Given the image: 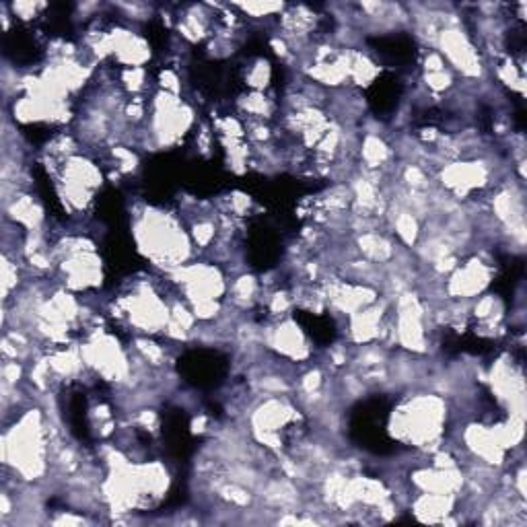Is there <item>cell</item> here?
<instances>
[{
    "label": "cell",
    "instance_id": "obj_1",
    "mask_svg": "<svg viewBox=\"0 0 527 527\" xmlns=\"http://www.w3.org/2000/svg\"><path fill=\"white\" fill-rule=\"evenodd\" d=\"M132 235L138 252L161 272H173L196 256L184 219L163 208L140 204L132 210Z\"/></svg>",
    "mask_w": 527,
    "mask_h": 527
},
{
    "label": "cell",
    "instance_id": "obj_2",
    "mask_svg": "<svg viewBox=\"0 0 527 527\" xmlns=\"http://www.w3.org/2000/svg\"><path fill=\"white\" fill-rule=\"evenodd\" d=\"M447 400L429 390H412V394L402 396L390 416V435L418 453L437 451L445 445V427L451 412Z\"/></svg>",
    "mask_w": 527,
    "mask_h": 527
},
{
    "label": "cell",
    "instance_id": "obj_3",
    "mask_svg": "<svg viewBox=\"0 0 527 527\" xmlns=\"http://www.w3.org/2000/svg\"><path fill=\"white\" fill-rule=\"evenodd\" d=\"M262 346L291 365H303L313 357V348L301 326L287 315L262 326Z\"/></svg>",
    "mask_w": 527,
    "mask_h": 527
},
{
    "label": "cell",
    "instance_id": "obj_4",
    "mask_svg": "<svg viewBox=\"0 0 527 527\" xmlns=\"http://www.w3.org/2000/svg\"><path fill=\"white\" fill-rule=\"evenodd\" d=\"M233 9L239 13V17L254 21V23H264V21H274L280 17L287 9L285 3H237Z\"/></svg>",
    "mask_w": 527,
    "mask_h": 527
},
{
    "label": "cell",
    "instance_id": "obj_5",
    "mask_svg": "<svg viewBox=\"0 0 527 527\" xmlns=\"http://www.w3.org/2000/svg\"><path fill=\"white\" fill-rule=\"evenodd\" d=\"M270 81H272V66L266 58L258 56L245 66V85L250 87V91H268Z\"/></svg>",
    "mask_w": 527,
    "mask_h": 527
},
{
    "label": "cell",
    "instance_id": "obj_6",
    "mask_svg": "<svg viewBox=\"0 0 527 527\" xmlns=\"http://www.w3.org/2000/svg\"><path fill=\"white\" fill-rule=\"evenodd\" d=\"M50 5L46 3H11L9 9L15 17V21H23V23H31L35 19H40L42 13L48 9Z\"/></svg>",
    "mask_w": 527,
    "mask_h": 527
}]
</instances>
